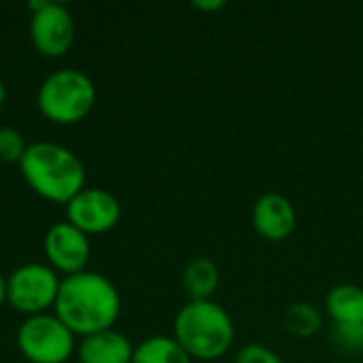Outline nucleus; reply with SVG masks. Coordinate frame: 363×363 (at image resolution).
Returning a JSON list of instances; mask_svg holds the SVG:
<instances>
[{
  "label": "nucleus",
  "instance_id": "nucleus-15",
  "mask_svg": "<svg viewBox=\"0 0 363 363\" xmlns=\"http://www.w3.org/2000/svg\"><path fill=\"white\" fill-rule=\"evenodd\" d=\"M323 325L321 313L308 304V302H294L285 313V328L289 334L298 338H311L315 336Z\"/></svg>",
  "mask_w": 363,
  "mask_h": 363
},
{
  "label": "nucleus",
  "instance_id": "nucleus-19",
  "mask_svg": "<svg viewBox=\"0 0 363 363\" xmlns=\"http://www.w3.org/2000/svg\"><path fill=\"white\" fill-rule=\"evenodd\" d=\"M191 6H196L200 11H217V9H223L225 2L223 0H194Z\"/></svg>",
  "mask_w": 363,
  "mask_h": 363
},
{
  "label": "nucleus",
  "instance_id": "nucleus-14",
  "mask_svg": "<svg viewBox=\"0 0 363 363\" xmlns=\"http://www.w3.org/2000/svg\"><path fill=\"white\" fill-rule=\"evenodd\" d=\"M132 363H194V359L174 338L151 336L134 347Z\"/></svg>",
  "mask_w": 363,
  "mask_h": 363
},
{
  "label": "nucleus",
  "instance_id": "nucleus-4",
  "mask_svg": "<svg viewBox=\"0 0 363 363\" xmlns=\"http://www.w3.org/2000/svg\"><path fill=\"white\" fill-rule=\"evenodd\" d=\"M96 98V85L83 70L60 68L40 83L36 104L47 121L57 125H74L91 113Z\"/></svg>",
  "mask_w": 363,
  "mask_h": 363
},
{
  "label": "nucleus",
  "instance_id": "nucleus-8",
  "mask_svg": "<svg viewBox=\"0 0 363 363\" xmlns=\"http://www.w3.org/2000/svg\"><path fill=\"white\" fill-rule=\"evenodd\" d=\"M121 219L119 200L100 187H83L66 204V221L87 236L111 232Z\"/></svg>",
  "mask_w": 363,
  "mask_h": 363
},
{
  "label": "nucleus",
  "instance_id": "nucleus-17",
  "mask_svg": "<svg viewBox=\"0 0 363 363\" xmlns=\"http://www.w3.org/2000/svg\"><path fill=\"white\" fill-rule=\"evenodd\" d=\"M334 342L342 351H362L363 323H334Z\"/></svg>",
  "mask_w": 363,
  "mask_h": 363
},
{
  "label": "nucleus",
  "instance_id": "nucleus-21",
  "mask_svg": "<svg viewBox=\"0 0 363 363\" xmlns=\"http://www.w3.org/2000/svg\"><path fill=\"white\" fill-rule=\"evenodd\" d=\"M4 102H6V87H4V83L0 81V108L4 106Z\"/></svg>",
  "mask_w": 363,
  "mask_h": 363
},
{
  "label": "nucleus",
  "instance_id": "nucleus-13",
  "mask_svg": "<svg viewBox=\"0 0 363 363\" xmlns=\"http://www.w3.org/2000/svg\"><path fill=\"white\" fill-rule=\"evenodd\" d=\"M183 287L189 300H211L219 287V268L208 257L191 259L183 270Z\"/></svg>",
  "mask_w": 363,
  "mask_h": 363
},
{
  "label": "nucleus",
  "instance_id": "nucleus-9",
  "mask_svg": "<svg viewBox=\"0 0 363 363\" xmlns=\"http://www.w3.org/2000/svg\"><path fill=\"white\" fill-rule=\"evenodd\" d=\"M43 253L47 266H51L57 274L70 277L87 270L91 257L89 236L83 234L68 221H60L51 225L43 238Z\"/></svg>",
  "mask_w": 363,
  "mask_h": 363
},
{
  "label": "nucleus",
  "instance_id": "nucleus-6",
  "mask_svg": "<svg viewBox=\"0 0 363 363\" xmlns=\"http://www.w3.org/2000/svg\"><path fill=\"white\" fill-rule=\"evenodd\" d=\"M60 274L47 264H23L6 277V304L26 315H43L55 306L60 291Z\"/></svg>",
  "mask_w": 363,
  "mask_h": 363
},
{
  "label": "nucleus",
  "instance_id": "nucleus-3",
  "mask_svg": "<svg viewBox=\"0 0 363 363\" xmlns=\"http://www.w3.org/2000/svg\"><path fill=\"white\" fill-rule=\"evenodd\" d=\"M174 340L191 359H219L234 342L232 317L213 300H189L177 313Z\"/></svg>",
  "mask_w": 363,
  "mask_h": 363
},
{
  "label": "nucleus",
  "instance_id": "nucleus-7",
  "mask_svg": "<svg viewBox=\"0 0 363 363\" xmlns=\"http://www.w3.org/2000/svg\"><path fill=\"white\" fill-rule=\"evenodd\" d=\"M30 40L45 57H62L74 43V19L60 2H28Z\"/></svg>",
  "mask_w": 363,
  "mask_h": 363
},
{
  "label": "nucleus",
  "instance_id": "nucleus-20",
  "mask_svg": "<svg viewBox=\"0 0 363 363\" xmlns=\"http://www.w3.org/2000/svg\"><path fill=\"white\" fill-rule=\"evenodd\" d=\"M6 304V277L0 274V308Z\"/></svg>",
  "mask_w": 363,
  "mask_h": 363
},
{
  "label": "nucleus",
  "instance_id": "nucleus-1",
  "mask_svg": "<svg viewBox=\"0 0 363 363\" xmlns=\"http://www.w3.org/2000/svg\"><path fill=\"white\" fill-rule=\"evenodd\" d=\"M121 313V296L113 281L100 272L83 270L60 283L53 315L74 334L91 336L113 330Z\"/></svg>",
  "mask_w": 363,
  "mask_h": 363
},
{
  "label": "nucleus",
  "instance_id": "nucleus-12",
  "mask_svg": "<svg viewBox=\"0 0 363 363\" xmlns=\"http://www.w3.org/2000/svg\"><path fill=\"white\" fill-rule=\"evenodd\" d=\"M334 323H363V289L359 285H336L325 298Z\"/></svg>",
  "mask_w": 363,
  "mask_h": 363
},
{
  "label": "nucleus",
  "instance_id": "nucleus-18",
  "mask_svg": "<svg viewBox=\"0 0 363 363\" xmlns=\"http://www.w3.org/2000/svg\"><path fill=\"white\" fill-rule=\"evenodd\" d=\"M236 363H285L274 351H270L268 347L262 345H247L245 349H240Z\"/></svg>",
  "mask_w": 363,
  "mask_h": 363
},
{
  "label": "nucleus",
  "instance_id": "nucleus-10",
  "mask_svg": "<svg viewBox=\"0 0 363 363\" xmlns=\"http://www.w3.org/2000/svg\"><path fill=\"white\" fill-rule=\"evenodd\" d=\"M251 221H253L255 232L262 238H266L270 242H281L294 234L298 215H296L294 202L287 196L270 191V194H264L255 202Z\"/></svg>",
  "mask_w": 363,
  "mask_h": 363
},
{
  "label": "nucleus",
  "instance_id": "nucleus-11",
  "mask_svg": "<svg viewBox=\"0 0 363 363\" xmlns=\"http://www.w3.org/2000/svg\"><path fill=\"white\" fill-rule=\"evenodd\" d=\"M79 363H132L134 347L117 330H104L81 338L77 345Z\"/></svg>",
  "mask_w": 363,
  "mask_h": 363
},
{
  "label": "nucleus",
  "instance_id": "nucleus-2",
  "mask_svg": "<svg viewBox=\"0 0 363 363\" xmlns=\"http://www.w3.org/2000/svg\"><path fill=\"white\" fill-rule=\"evenodd\" d=\"M19 170L28 187L47 202L68 204L85 185L81 157L64 145L38 140L28 145L19 160Z\"/></svg>",
  "mask_w": 363,
  "mask_h": 363
},
{
  "label": "nucleus",
  "instance_id": "nucleus-16",
  "mask_svg": "<svg viewBox=\"0 0 363 363\" xmlns=\"http://www.w3.org/2000/svg\"><path fill=\"white\" fill-rule=\"evenodd\" d=\"M28 145L19 130L0 128V162L2 164H19Z\"/></svg>",
  "mask_w": 363,
  "mask_h": 363
},
{
  "label": "nucleus",
  "instance_id": "nucleus-5",
  "mask_svg": "<svg viewBox=\"0 0 363 363\" xmlns=\"http://www.w3.org/2000/svg\"><path fill=\"white\" fill-rule=\"evenodd\" d=\"M17 349L30 363H66L77 351V336L53 313H43L21 321Z\"/></svg>",
  "mask_w": 363,
  "mask_h": 363
}]
</instances>
